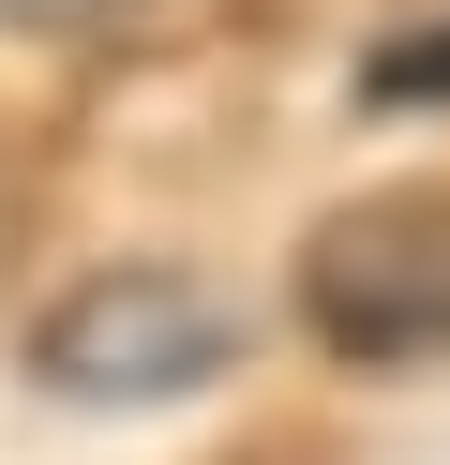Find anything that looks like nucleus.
I'll return each mask as SVG.
<instances>
[{
  "mask_svg": "<svg viewBox=\"0 0 450 465\" xmlns=\"http://www.w3.org/2000/svg\"><path fill=\"white\" fill-rule=\"evenodd\" d=\"M150 0H0V31H30V45H105V31H135Z\"/></svg>",
  "mask_w": 450,
  "mask_h": 465,
  "instance_id": "4",
  "label": "nucleus"
},
{
  "mask_svg": "<svg viewBox=\"0 0 450 465\" xmlns=\"http://www.w3.org/2000/svg\"><path fill=\"white\" fill-rule=\"evenodd\" d=\"M360 105H450V15L435 31H390L375 61H360Z\"/></svg>",
  "mask_w": 450,
  "mask_h": 465,
  "instance_id": "3",
  "label": "nucleus"
},
{
  "mask_svg": "<svg viewBox=\"0 0 450 465\" xmlns=\"http://www.w3.org/2000/svg\"><path fill=\"white\" fill-rule=\"evenodd\" d=\"M300 331L330 361H450V195H345L300 241Z\"/></svg>",
  "mask_w": 450,
  "mask_h": 465,
  "instance_id": "1",
  "label": "nucleus"
},
{
  "mask_svg": "<svg viewBox=\"0 0 450 465\" xmlns=\"http://www.w3.org/2000/svg\"><path fill=\"white\" fill-rule=\"evenodd\" d=\"M225 361H240L225 301H210L195 271H150V255L60 285L45 331H30V375H45L60 405H180V391H210Z\"/></svg>",
  "mask_w": 450,
  "mask_h": 465,
  "instance_id": "2",
  "label": "nucleus"
}]
</instances>
